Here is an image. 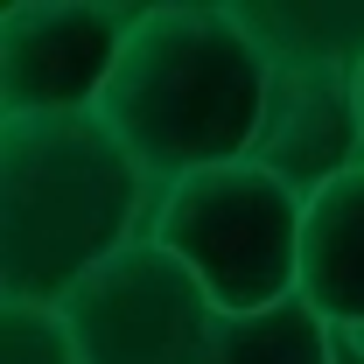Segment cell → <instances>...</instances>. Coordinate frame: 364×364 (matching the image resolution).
Returning <instances> with one entry per match:
<instances>
[{
  "label": "cell",
  "instance_id": "cell-7",
  "mask_svg": "<svg viewBox=\"0 0 364 364\" xmlns=\"http://www.w3.org/2000/svg\"><path fill=\"white\" fill-rule=\"evenodd\" d=\"M301 301L329 329L364 336V168L329 182L301 225Z\"/></svg>",
  "mask_w": 364,
  "mask_h": 364
},
{
  "label": "cell",
  "instance_id": "cell-3",
  "mask_svg": "<svg viewBox=\"0 0 364 364\" xmlns=\"http://www.w3.org/2000/svg\"><path fill=\"white\" fill-rule=\"evenodd\" d=\"M301 225L309 203L259 161L189 176L154 210V245H168L203 280L218 316H267L301 294Z\"/></svg>",
  "mask_w": 364,
  "mask_h": 364
},
{
  "label": "cell",
  "instance_id": "cell-6",
  "mask_svg": "<svg viewBox=\"0 0 364 364\" xmlns=\"http://www.w3.org/2000/svg\"><path fill=\"white\" fill-rule=\"evenodd\" d=\"M267 119L252 140V161L280 176L301 203H316L329 182L364 168L358 70L343 63H267Z\"/></svg>",
  "mask_w": 364,
  "mask_h": 364
},
{
  "label": "cell",
  "instance_id": "cell-2",
  "mask_svg": "<svg viewBox=\"0 0 364 364\" xmlns=\"http://www.w3.org/2000/svg\"><path fill=\"white\" fill-rule=\"evenodd\" d=\"M267 77L273 70L245 36L238 7H210V0L147 7L98 119L140 161L161 203L189 176L252 161V140L267 119Z\"/></svg>",
  "mask_w": 364,
  "mask_h": 364
},
{
  "label": "cell",
  "instance_id": "cell-5",
  "mask_svg": "<svg viewBox=\"0 0 364 364\" xmlns=\"http://www.w3.org/2000/svg\"><path fill=\"white\" fill-rule=\"evenodd\" d=\"M147 7L14 0L0 7V119L98 112Z\"/></svg>",
  "mask_w": 364,
  "mask_h": 364
},
{
  "label": "cell",
  "instance_id": "cell-10",
  "mask_svg": "<svg viewBox=\"0 0 364 364\" xmlns=\"http://www.w3.org/2000/svg\"><path fill=\"white\" fill-rule=\"evenodd\" d=\"M0 364H85L56 309H0Z\"/></svg>",
  "mask_w": 364,
  "mask_h": 364
},
{
  "label": "cell",
  "instance_id": "cell-4",
  "mask_svg": "<svg viewBox=\"0 0 364 364\" xmlns=\"http://www.w3.org/2000/svg\"><path fill=\"white\" fill-rule=\"evenodd\" d=\"M56 316L85 364H203L225 329L203 280L154 238L98 267Z\"/></svg>",
  "mask_w": 364,
  "mask_h": 364
},
{
  "label": "cell",
  "instance_id": "cell-8",
  "mask_svg": "<svg viewBox=\"0 0 364 364\" xmlns=\"http://www.w3.org/2000/svg\"><path fill=\"white\" fill-rule=\"evenodd\" d=\"M203 364H364V336L329 322L294 294L267 316H225Z\"/></svg>",
  "mask_w": 364,
  "mask_h": 364
},
{
  "label": "cell",
  "instance_id": "cell-11",
  "mask_svg": "<svg viewBox=\"0 0 364 364\" xmlns=\"http://www.w3.org/2000/svg\"><path fill=\"white\" fill-rule=\"evenodd\" d=\"M358 98H364V70H358Z\"/></svg>",
  "mask_w": 364,
  "mask_h": 364
},
{
  "label": "cell",
  "instance_id": "cell-1",
  "mask_svg": "<svg viewBox=\"0 0 364 364\" xmlns=\"http://www.w3.org/2000/svg\"><path fill=\"white\" fill-rule=\"evenodd\" d=\"M154 189L98 112L0 119V309H63L154 231Z\"/></svg>",
  "mask_w": 364,
  "mask_h": 364
},
{
  "label": "cell",
  "instance_id": "cell-9",
  "mask_svg": "<svg viewBox=\"0 0 364 364\" xmlns=\"http://www.w3.org/2000/svg\"><path fill=\"white\" fill-rule=\"evenodd\" d=\"M245 36L267 63H343L364 70V7L329 0H280V7H238Z\"/></svg>",
  "mask_w": 364,
  "mask_h": 364
}]
</instances>
